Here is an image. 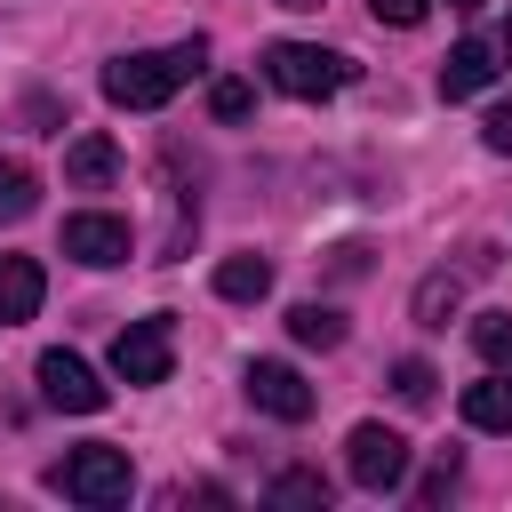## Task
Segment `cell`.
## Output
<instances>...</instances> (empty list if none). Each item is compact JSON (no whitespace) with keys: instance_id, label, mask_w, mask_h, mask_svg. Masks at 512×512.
I'll use <instances>...</instances> for the list:
<instances>
[{"instance_id":"cell-24","label":"cell","mask_w":512,"mask_h":512,"mask_svg":"<svg viewBox=\"0 0 512 512\" xmlns=\"http://www.w3.org/2000/svg\"><path fill=\"white\" fill-rule=\"evenodd\" d=\"M496 48H504V56H512V16H504V40H496Z\"/></svg>"},{"instance_id":"cell-12","label":"cell","mask_w":512,"mask_h":512,"mask_svg":"<svg viewBox=\"0 0 512 512\" xmlns=\"http://www.w3.org/2000/svg\"><path fill=\"white\" fill-rule=\"evenodd\" d=\"M464 424H472V432H512V368L464 384Z\"/></svg>"},{"instance_id":"cell-21","label":"cell","mask_w":512,"mask_h":512,"mask_svg":"<svg viewBox=\"0 0 512 512\" xmlns=\"http://www.w3.org/2000/svg\"><path fill=\"white\" fill-rule=\"evenodd\" d=\"M448 488H456V448H440V456H432V472L416 480V504H440Z\"/></svg>"},{"instance_id":"cell-20","label":"cell","mask_w":512,"mask_h":512,"mask_svg":"<svg viewBox=\"0 0 512 512\" xmlns=\"http://www.w3.org/2000/svg\"><path fill=\"white\" fill-rule=\"evenodd\" d=\"M432 384H440V376H432L424 360H400V368H392V392H400L408 408H424V400H432Z\"/></svg>"},{"instance_id":"cell-7","label":"cell","mask_w":512,"mask_h":512,"mask_svg":"<svg viewBox=\"0 0 512 512\" xmlns=\"http://www.w3.org/2000/svg\"><path fill=\"white\" fill-rule=\"evenodd\" d=\"M248 400H256L264 416H280V424H304V416L320 408V392H312L288 360H248Z\"/></svg>"},{"instance_id":"cell-13","label":"cell","mask_w":512,"mask_h":512,"mask_svg":"<svg viewBox=\"0 0 512 512\" xmlns=\"http://www.w3.org/2000/svg\"><path fill=\"white\" fill-rule=\"evenodd\" d=\"M32 208H40V176H32V160L0 152V224H24Z\"/></svg>"},{"instance_id":"cell-1","label":"cell","mask_w":512,"mask_h":512,"mask_svg":"<svg viewBox=\"0 0 512 512\" xmlns=\"http://www.w3.org/2000/svg\"><path fill=\"white\" fill-rule=\"evenodd\" d=\"M200 64H208V40H200V32L176 40V48H136V56H112V64H104V96H112L120 112H152V104H168Z\"/></svg>"},{"instance_id":"cell-18","label":"cell","mask_w":512,"mask_h":512,"mask_svg":"<svg viewBox=\"0 0 512 512\" xmlns=\"http://www.w3.org/2000/svg\"><path fill=\"white\" fill-rule=\"evenodd\" d=\"M472 352H480L488 368H512V312H480V320H472Z\"/></svg>"},{"instance_id":"cell-10","label":"cell","mask_w":512,"mask_h":512,"mask_svg":"<svg viewBox=\"0 0 512 512\" xmlns=\"http://www.w3.org/2000/svg\"><path fill=\"white\" fill-rule=\"evenodd\" d=\"M488 80H496V48H488V40H456L448 64H440V96L456 104V96H480Z\"/></svg>"},{"instance_id":"cell-25","label":"cell","mask_w":512,"mask_h":512,"mask_svg":"<svg viewBox=\"0 0 512 512\" xmlns=\"http://www.w3.org/2000/svg\"><path fill=\"white\" fill-rule=\"evenodd\" d=\"M280 8H320V0H280Z\"/></svg>"},{"instance_id":"cell-26","label":"cell","mask_w":512,"mask_h":512,"mask_svg":"<svg viewBox=\"0 0 512 512\" xmlns=\"http://www.w3.org/2000/svg\"><path fill=\"white\" fill-rule=\"evenodd\" d=\"M448 8H480V0H448Z\"/></svg>"},{"instance_id":"cell-19","label":"cell","mask_w":512,"mask_h":512,"mask_svg":"<svg viewBox=\"0 0 512 512\" xmlns=\"http://www.w3.org/2000/svg\"><path fill=\"white\" fill-rule=\"evenodd\" d=\"M208 112H216V120H248V112H256V88H248V80H216V88H208Z\"/></svg>"},{"instance_id":"cell-11","label":"cell","mask_w":512,"mask_h":512,"mask_svg":"<svg viewBox=\"0 0 512 512\" xmlns=\"http://www.w3.org/2000/svg\"><path fill=\"white\" fill-rule=\"evenodd\" d=\"M40 296H48L40 264H32V256H0V328L32 320V312H40Z\"/></svg>"},{"instance_id":"cell-16","label":"cell","mask_w":512,"mask_h":512,"mask_svg":"<svg viewBox=\"0 0 512 512\" xmlns=\"http://www.w3.org/2000/svg\"><path fill=\"white\" fill-rule=\"evenodd\" d=\"M456 304H464V288H456L448 272L416 280V320H424V328H448V320H456Z\"/></svg>"},{"instance_id":"cell-5","label":"cell","mask_w":512,"mask_h":512,"mask_svg":"<svg viewBox=\"0 0 512 512\" xmlns=\"http://www.w3.org/2000/svg\"><path fill=\"white\" fill-rule=\"evenodd\" d=\"M344 472H352V488L392 496V488L408 480V440H400L392 424H352V440H344Z\"/></svg>"},{"instance_id":"cell-22","label":"cell","mask_w":512,"mask_h":512,"mask_svg":"<svg viewBox=\"0 0 512 512\" xmlns=\"http://www.w3.org/2000/svg\"><path fill=\"white\" fill-rule=\"evenodd\" d=\"M368 8H376V24H400V32H416L432 0H368Z\"/></svg>"},{"instance_id":"cell-23","label":"cell","mask_w":512,"mask_h":512,"mask_svg":"<svg viewBox=\"0 0 512 512\" xmlns=\"http://www.w3.org/2000/svg\"><path fill=\"white\" fill-rule=\"evenodd\" d=\"M480 136H488V152H512V96H504V104L480 120Z\"/></svg>"},{"instance_id":"cell-14","label":"cell","mask_w":512,"mask_h":512,"mask_svg":"<svg viewBox=\"0 0 512 512\" xmlns=\"http://www.w3.org/2000/svg\"><path fill=\"white\" fill-rule=\"evenodd\" d=\"M216 296H232V304L272 296V264H264V256H224V264H216Z\"/></svg>"},{"instance_id":"cell-15","label":"cell","mask_w":512,"mask_h":512,"mask_svg":"<svg viewBox=\"0 0 512 512\" xmlns=\"http://www.w3.org/2000/svg\"><path fill=\"white\" fill-rule=\"evenodd\" d=\"M288 336L312 344V352H336V344H344V312H328V304H296V312H288Z\"/></svg>"},{"instance_id":"cell-8","label":"cell","mask_w":512,"mask_h":512,"mask_svg":"<svg viewBox=\"0 0 512 512\" xmlns=\"http://www.w3.org/2000/svg\"><path fill=\"white\" fill-rule=\"evenodd\" d=\"M64 256L88 264V272H112V264H128V224L80 208V216H64Z\"/></svg>"},{"instance_id":"cell-9","label":"cell","mask_w":512,"mask_h":512,"mask_svg":"<svg viewBox=\"0 0 512 512\" xmlns=\"http://www.w3.org/2000/svg\"><path fill=\"white\" fill-rule=\"evenodd\" d=\"M112 176H120V144H112L104 128H88V136L64 144V184H72V192H104Z\"/></svg>"},{"instance_id":"cell-6","label":"cell","mask_w":512,"mask_h":512,"mask_svg":"<svg viewBox=\"0 0 512 512\" xmlns=\"http://www.w3.org/2000/svg\"><path fill=\"white\" fill-rule=\"evenodd\" d=\"M32 376H40V400H48V408H64V416H96V408L112 400L80 352H40V368H32Z\"/></svg>"},{"instance_id":"cell-3","label":"cell","mask_w":512,"mask_h":512,"mask_svg":"<svg viewBox=\"0 0 512 512\" xmlns=\"http://www.w3.org/2000/svg\"><path fill=\"white\" fill-rule=\"evenodd\" d=\"M48 488L72 504H128L136 472H128V448H72L48 464Z\"/></svg>"},{"instance_id":"cell-17","label":"cell","mask_w":512,"mask_h":512,"mask_svg":"<svg viewBox=\"0 0 512 512\" xmlns=\"http://www.w3.org/2000/svg\"><path fill=\"white\" fill-rule=\"evenodd\" d=\"M272 504H288V512H320V504H328V480H320L312 464H296V472L272 480Z\"/></svg>"},{"instance_id":"cell-2","label":"cell","mask_w":512,"mask_h":512,"mask_svg":"<svg viewBox=\"0 0 512 512\" xmlns=\"http://www.w3.org/2000/svg\"><path fill=\"white\" fill-rule=\"evenodd\" d=\"M264 80L280 88V96H336V88H352V56H336V48H312V40H272L264 48Z\"/></svg>"},{"instance_id":"cell-4","label":"cell","mask_w":512,"mask_h":512,"mask_svg":"<svg viewBox=\"0 0 512 512\" xmlns=\"http://www.w3.org/2000/svg\"><path fill=\"white\" fill-rule=\"evenodd\" d=\"M168 368H176V320H168V312L128 320V328L112 336V376H120V384H168Z\"/></svg>"}]
</instances>
